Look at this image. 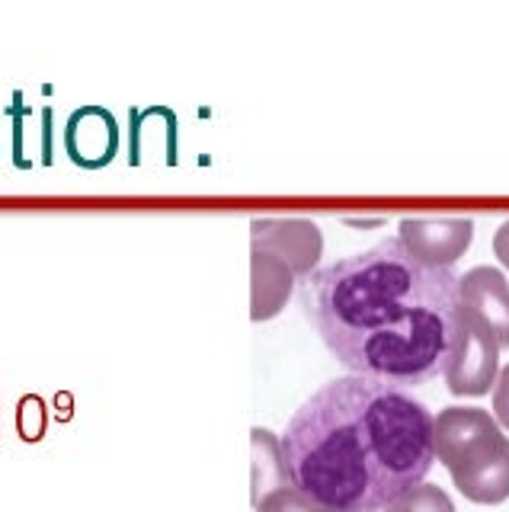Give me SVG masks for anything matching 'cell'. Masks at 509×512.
<instances>
[{"label":"cell","mask_w":509,"mask_h":512,"mask_svg":"<svg viewBox=\"0 0 509 512\" xmlns=\"http://www.w3.org/2000/svg\"><path fill=\"white\" fill-rule=\"evenodd\" d=\"M301 308L353 375L413 388L442 375L458 333V276L388 237L311 272Z\"/></svg>","instance_id":"cell-1"},{"label":"cell","mask_w":509,"mask_h":512,"mask_svg":"<svg viewBox=\"0 0 509 512\" xmlns=\"http://www.w3.org/2000/svg\"><path fill=\"white\" fill-rule=\"evenodd\" d=\"M289 484L314 503L381 512L436 461L433 413L394 384L346 375L327 381L282 432Z\"/></svg>","instance_id":"cell-2"},{"label":"cell","mask_w":509,"mask_h":512,"mask_svg":"<svg viewBox=\"0 0 509 512\" xmlns=\"http://www.w3.org/2000/svg\"><path fill=\"white\" fill-rule=\"evenodd\" d=\"M436 458L471 503L509 500V439L481 407H445L433 416Z\"/></svg>","instance_id":"cell-3"},{"label":"cell","mask_w":509,"mask_h":512,"mask_svg":"<svg viewBox=\"0 0 509 512\" xmlns=\"http://www.w3.org/2000/svg\"><path fill=\"white\" fill-rule=\"evenodd\" d=\"M445 384L458 397H481L487 394L500 375V346L484 324H477L471 314H458L455 346L445 359Z\"/></svg>","instance_id":"cell-4"},{"label":"cell","mask_w":509,"mask_h":512,"mask_svg":"<svg viewBox=\"0 0 509 512\" xmlns=\"http://www.w3.org/2000/svg\"><path fill=\"white\" fill-rule=\"evenodd\" d=\"M250 240L253 250L276 256L301 282L314 272L324 250V237L317 224L305 218H257L250 221Z\"/></svg>","instance_id":"cell-5"},{"label":"cell","mask_w":509,"mask_h":512,"mask_svg":"<svg viewBox=\"0 0 509 512\" xmlns=\"http://www.w3.org/2000/svg\"><path fill=\"white\" fill-rule=\"evenodd\" d=\"M65 154L81 170H103L119 154V122L106 106H77L65 122Z\"/></svg>","instance_id":"cell-6"},{"label":"cell","mask_w":509,"mask_h":512,"mask_svg":"<svg viewBox=\"0 0 509 512\" xmlns=\"http://www.w3.org/2000/svg\"><path fill=\"white\" fill-rule=\"evenodd\" d=\"M458 308L484 324L500 349H509V282L500 269H468L458 279Z\"/></svg>","instance_id":"cell-7"},{"label":"cell","mask_w":509,"mask_h":512,"mask_svg":"<svg viewBox=\"0 0 509 512\" xmlns=\"http://www.w3.org/2000/svg\"><path fill=\"white\" fill-rule=\"evenodd\" d=\"M474 221L468 218H404L401 244L429 266L449 269L471 247Z\"/></svg>","instance_id":"cell-8"},{"label":"cell","mask_w":509,"mask_h":512,"mask_svg":"<svg viewBox=\"0 0 509 512\" xmlns=\"http://www.w3.org/2000/svg\"><path fill=\"white\" fill-rule=\"evenodd\" d=\"M164 157V164H177V116L167 106H148L129 112V164L141 167L148 157Z\"/></svg>","instance_id":"cell-9"},{"label":"cell","mask_w":509,"mask_h":512,"mask_svg":"<svg viewBox=\"0 0 509 512\" xmlns=\"http://www.w3.org/2000/svg\"><path fill=\"white\" fill-rule=\"evenodd\" d=\"M292 288H295V276L289 272V266L279 263L276 256L250 247V317L257 324L276 317L285 308Z\"/></svg>","instance_id":"cell-10"},{"label":"cell","mask_w":509,"mask_h":512,"mask_svg":"<svg viewBox=\"0 0 509 512\" xmlns=\"http://www.w3.org/2000/svg\"><path fill=\"white\" fill-rule=\"evenodd\" d=\"M253 503L279 487H289V471L282 461V445L269 429H253Z\"/></svg>","instance_id":"cell-11"},{"label":"cell","mask_w":509,"mask_h":512,"mask_svg":"<svg viewBox=\"0 0 509 512\" xmlns=\"http://www.w3.org/2000/svg\"><path fill=\"white\" fill-rule=\"evenodd\" d=\"M381 512H455L452 496L436 484H417Z\"/></svg>","instance_id":"cell-12"},{"label":"cell","mask_w":509,"mask_h":512,"mask_svg":"<svg viewBox=\"0 0 509 512\" xmlns=\"http://www.w3.org/2000/svg\"><path fill=\"white\" fill-rule=\"evenodd\" d=\"M45 426H49V410H45V400L39 394H26L17 404V432L23 442H39L45 436Z\"/></svg>","instance_id":"cell-13"},{"label":"cell","mask_w":509,"mask_h":512,"mask_svg":"<svg viewBox=\"0 0 509 512\" xmlns=\"http://www.w3.org/2000/svg\"><path fill=\"white\" fill-rule=\"evenodd\" d=\"M253 506H257V512H311L314 500L289 484V487H279L273 493L260 496V500L253 503Z\"/></svg>","instance_id":"cell-14"},{"label":"cell","mask_w":509,"mask_h":512,"mask_svg":"<svg viewBox=\"0 0 509 512\" xmlns=\"http://www.w3.org/2000/svg\"><path fill=\"white\" fill-rule=\"evenodd\" d=\"M493 416H497V426L509 429V365L500 368L497 384H493Z\"/></svg>","instance_id":"cell-15"},{"label":"cell","mask_w":509,"mask_h":512,"mask_svg":"<svg viewBox=\"0 0 509 512\" xmlns=\"http://www.w3.org/2000/svg\"><path fill=\"white\" fill-rule=\"evenodd\" d=\"M493 253L500 256V263L509 269V221L500 224V231L493 234Z\"/></svg>","instance_id":"cell-16"},{"label":"cell","mask_w":509,"mask_h":512,"mask_svg":"<svg viewBox=\"0 0 509 512\" xmlns=\"http://www.w3.org/2000/svg\"><path fill=\"white\" fill-rule=\"evenodd\" d=\"M55 404H58V416H61V420H71V407H74L71 394H58Z\"/></svg>","instance_id":"cell-17"},{"label":"cell","mask_w":509,"mask_h":512,"mask_svg":"<svg viewBox=\"0 0 509 512\" xmlns=\"http://www.w3.org/2000/svg\"><path fill=\"white\" fill-rule=\"evenodd\" d=\"M311 512H346V509H333V506H321V503H314Z\"/></svg>","instance_id":"cell-18"}]
</instances>
